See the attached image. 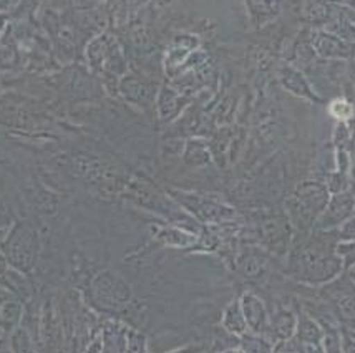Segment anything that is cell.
I'll return each instance as SVG.
<instances>
[{"instance_id": "9c48e42d", "label": "cell", "mask_w": 355, "mask_h": 353, "mask_svg": "<svg viewBox=\"0 0 355 353\" xmlns=\"http://www.w3.org/2000/svg\"><path fill=\"white\" fill-rule=\"evenodd\" d=\"M281 82L284 85L286 90L293 91L294 95L301 96V98H307L311 102L320 103V98L314 93L307 80L302 77V73L299 70L293 69V66H286L281 71Z\"/></svg>"}, {"instance_id": "f546056e", "label": "cell", "mask_w": 355, "mask_h": 353, "mask_svg": "<svg viewBox=\"0 0 355 353\" xmlns=\"http://www.w3.org/2000/svg\"><path fill=\"white\" fill-rule=\"evenodd\" d=\"M0 353H10V352L7 350L6 345H3V343H0Z\"/></svg>"}, {"instance_id": "f1b7e54d", "label": "cell", "mask_w": 355, "mask_h": 353, "mask_svg": "<svg viewBox=\"0 0 355 353\" xmlns=\"http://www.w3.org/2000/svg\"><path fill=\"white\" fill-rule=\"evenodd\" d=\"M202 350L201 347H186V348H181V350H176L173 353H200Z\"/></svg>"}, {"instance_id": "2e32d148", "label": "cell", "mask_w": 355, "mask_h": 353, "mask_svg": "<svg viewBox=\"0 0 355 353\" xmlns=\"http://www.w3.org/2000/svg\"><path fill=\"white\" fill-rule=\"evenodd\" d=\"M20 317H22V305L19 302L10 300L7 304H3L2 309H0V330H14L20 320Z\"/></svg>"}, {"instance_id": "7c38bea8", "label": "cell", "mask_w": 355, "mask_h": 353, "mask_svg": "<svg viewBox=\"0 0 355 353\" xmlns=\"http://www.w3.org/2000/svg\"><path fill=\"white\" fill-rule=\"evenodd\" d=\"M266 264H268V260L257 251L243 252L238 259V267L241 274L248 277V279H257V277L263 275V272L266 271Z\"/></svg>"}, {"instance_id": "4316f807", "label": "cell", "mask_w": 355, "mask_h": 353, "mask_svg": "<svg viewBox=\"0 0 355 353\" xmlns=\"http://www.w3.org/2000/svg\"><path fill=\"white\" fill-rule=\"evenodd\" d=\"M83 353H103V340H101V335L95 337V340L87 347V350Z\"/></svg>"}, {"instance_id": "d6986e66", "label": "cell", "mask_w": 355, "mask_h": 353, "mask_svg": "<svg viewBox=\"0 0 355 353\" xmlns=\"http://www.w3.org/2000/svg\"><path fill=\"white\" fill-rule=\"evenodd\" d=\"M249 7H252L251 14H252V19L256 20V24L268 22V20L272 19V17L279 12V8H277L279 6H277V3H272V2L249 3Z\"/></svg>"}, {"instance_id": "ba28073f", "label": "cell", "mask_w": 355, "mask_h": 353, "mask_svg": "<svg viewBox=\"0 0 355 353\" xmlns=\"http://www.w3.org/2000/svg\"><path fill=\"white\" fill-rule=\"evenodd\" d=\"M241 310H243L244 318H246L248 329L252 332V334L261 335L269 332L270 329V322H269V315L268 310L263 304L259 297L252 292H244L243 297L239 300Z\"/></svg>"}, {"instance_id": "484cf974", "label": "cell", "mask_w": 355, "mask_h": 353, "mask_svg": "<svg viewBox=\"0 0 355 353\" xmlns=\"http://www.w3.org/2000/svg\"><path fill=\"white\" fill-rule=\"evenodd\" d=\"M336 234L339 242H355V216L345 221L340 228H337Z\"/></svg>"}, {"instance_id": "603a6c76", "label": "cell", "mask_w": 355, "mask_h": 353, "mask_svg": "<svg viewBox=\"0 0 355 353\" xmlns=\"http://www.w3.org/2000/svg\"><path fill=\"white\" fill-rule=\"evenodd\" d=\"M337 255L342 259L344 269L355 266V242H339L337 244Z\"/></svg>"}, {"instance_id": "8992f818", "label": "cell", "mask_w": 355, "mask_h": 353, "mask_svg": "<svg viewBox=\"0 0 355 353\" xmlns=\"http://www.w3.org/2000/svg\"><path fill=\"white\" fill-rule=\"evenodd\" d=\"M180 199V203L184 204V208H188L194 216L200 217V219L206 222H219L226 221L230 217L234 216L232 209L221 206L214 201L206 199V197H198V196H176Z\"/></svg>"}, {"instance_id": "ac0fdd59", "label": "cell", "mask_w": 355, "mask_h": 353, "mask_svg": "<svg viewBox=\"0 0 355 353\" xmlns=\"http://www.w3.org/2000/svg\"><path fill=\"white\" fill-rule=\"evenodd\" d=\"M184 161L191 166H200L209 161L208 151L198 141H191L184 151Z\"/></svg>"}, {"instance_id": "5bb4252c", "label": "cell", "mask_w": 355, "mask_h": 353, "mask_svg": "<svg viewBox=\"0 0 355 353\" xmlns=\"http://www.w3.org/2000/svg\"><path fill=\"white\" fill-rule=\"evenodd\" d=\"M295 327H297V318L294 317L293 312L289 310H279L270 320V332L274 337L281 340H289L294 335Z\"/></svg>"}, {"instance_id": "9a60e30c", "label": "cell", "mask_w": 355, "mask_h": 353, "mask_svg": "<svg viewBox=\"0 0 355 353\" xmlns=\"http://www.w3.org/2000/svg\"><path fill=\"white\" fill-rule=\"evenodd\" d=\"M327 33L339 37L349 44H355V24L345 14L332 15L327 22Z\"/></svg>"}, {"instance_id": "d4e9b609", "label": "cell", "mask_w": 355, "mask_h": 353, "mask_svg": "<svg viewBox=\"0 0 355 353\" xmlns=\"http://www.w3.org/2000/svg\"><path fill=\"white\" fill-rule=\"evenodd\" d=\"M331 113L336 118H339L340 123H344L345 120L352 118L354 108H352V105H350L349 102H345V100H336V102L331 105Z\"/></svg>"}, {"instance_id": "3957f363", "label": "cell", "mask_w": 355, "mask_h": 353, "mask_svg": "<svg viewBox=\"0 0 355 353\" xmlns=\"http://www.w3.org/2000/svg\"><path fill=\"white\" fill-rule=\"evenodd\" d=\"M40 241L35 229L27 222H20L2 244L3 255L20 272H28L33 267L39 254Z\"/></svg>"}, {"instance_id": "7402d4cb", "label": "cell", "mask_w": 355, "mask_h": 353, "mask_svg": "<svg viewBox=\"0 0 355 353\" xmlns=\"http://www.w3.org/2000/svg\"><path fill=\"white\" fill-rule=\"evenodd\" d=\"M243 347L244 353H270V343L266 342L264 338L261 337H248L244 335L243 337Z\"/></svg>"}, {"instance_id": "83f0119b", "label": "cell", "mask_w": 355, "mask_h": 353, "mask_svg": "<svg viewBox=\"0 0 355 353\" xmlns=\"http://www.w3.org/2000/svg\"><path fill=\"white\" fill-rule=\"evenodd\" d=\"M6 272H7V259H6V255L0 252V279L6 275Z\"/></svg>"}, {"instance_id": "6da1fadb", "label": "cell", "mask_w": 355, "mask_h": 353, "mask_svg": "<svg viewBox=\"0 0 355 353\" xmlns=\"http://www.w3.org/2000/svg\"><path fill=\"white\" fill-rule=\"evenodd\" d=\"M336 230H314L309 239L299 244L289 259V272L301 282L320 285L329 284L344 271L342 259L337 255Z\"/></svg>"}, {"instance_id": "5b68a950", "label": "cell", "mask_w": 355, "mask_h": 353, "mask_svg": "<svg viewBox=\"0 0 355 353\" xmlns=\"http://www.w3.org/2000/svg\"><path fill=\"white\" fill-rule=\"evenodd\" d=\"M352 216H355V194L349 189L331 196L324 212L315 222L314 230H322V233L336 230Z\"/></svg>"}, {"instance_id": "7a4b0ae2", "label": "cell", "mask_w": 355, "mask_h": 353, "mask_svg": "<svg viewBox=\"0 0 355 353\" xmlns=\"http://www.w3.org/2000/svg\"><path fill=\"white\" fill-rule=\"evenodd\" d=\"M329 199H331V192L325 183L306 181L286 199L287 219L301 233H307V230L314 229Z\"/></svg>"}, {"instance_id": "30bf717a", "label": "cell", "mask_w": 355, "mask_h": 353, "mask_svg": "<svg viewBox=\"0 0 355 353\" xmlns=\"http://www.w3.org/2000/svg\"><path fill=\"white\" fill-rule=\"evenodd\" d=\"M297 332L299 342L306 345H320L324 338V330L320 327V323L315 320L314 317H311L309 314H301L297 318Z\"/></svg>"}, {"instance_id": "e0dca14e", "label": "cell", "mask_w": 355, "mask_h": 353, "mask_svg": "<svg viewBox=\"0 0 355 353\" xmlns=\"http://www.w3.org/2000/svg\"><path fill=\"white\" fill-rule=\"evenodd\" d=\"M121 90L126 96H130L132 100H146L150 98V90L143 82H139L137 78H125L121 83Z\"/></svg>"}, {"instance_id": "cb8c5ba5", "label": "cell", "mask_w": 355, "mask_h": 353, "mask_svg": "<svg viewBox=\"0 0 355 353\" xmlns=\"http://www.w3.org/2000/svg\"><path fill=\"white\" fill-rule=\"evenodd\" d=\"M342 353H355V325H340Z\"/></svg>"}, {"instance_id": "44dd1931", "label": "cell", "mask_w": 355, "mask_h": 353, "mask_svg": "<svg viewBox=\"0 0 355 353\" xmlns=\"http://www.w3.org/2000/svg\"><path fill=\"white\" fill-rule=\"evenodd\" d=\"M126 353H148L146 337L138 330L126 332Z\"/></svg>"}, {"instance_id": "52a82bcc", "label": "cell", "mask_w": 355, "mask_h": 353, "mask_svg": "<svg viewBox=\"0 0 355 353\" xmlns=\"http://www.w3.org/2000/svg\"><path fill=\"white\" fill-rule=\"evenodd\" d=\"M312 47L317 55L327 60H350L355 57V44H349L327 32L317 33L312 39Z\"/></svg>"}, {"instance_id": "277c9868", "label": "cell", "mask_w": 355, "mask_h": 353, "mask_svg": "<svg viewBox=\"0 0 355 353\" xmlns=\"http://www.w3.org/2000/svg\"><path fill=\"white\" fill-rule=\"evenodd\" d=\"M92 298L101 310H120L132 298L130 285L113 272H100L92 280Z\"/></svg>"}, {"instance_id": "4fadbf2b", "label": "cell", "mask_w": 355, "mask_h": 353, "mask_svg": "<svg viewBox=\"0 0 355 353\" xmlns=\"http://www.w3.org/2000/svg\"><path fill=\"white\" fill-rule=\"evenodd\" d=\"M126 329L116 323H108L103 335V353H126Z\"/></svg>"}, {"instance_id": "ffe728a7", "label": "cell", "mask_w": 355, "mask_h": 353, "mask_svg": "<svg viewBox=\"0 0 355 353\" xmlns=\"http://www.w3.org/2000/svg\"><path fill=\"white\" fill-rule=\"evenodd\" d=\"M306 19L314 24H327L332 19V10L325 3H307Z\"/></svg>"}, {"instance_id": "8fae6325", "label": "cell", "mask_w": 355, "mask_h": 353, "mask_svg": "<svg viewBox=\"0 0 355 353\" xmlns=\"http://www.w3.org/2000/svg\"><path fill=\"white\" fill-rule=\"evenodd\" d=\"M223 327L226 329V332H230L231 335H236V337H244L246 335L248 323L243 315V310H241L239 300H232L226 307L223 315Z\"/></svg>"}]
</instances>
